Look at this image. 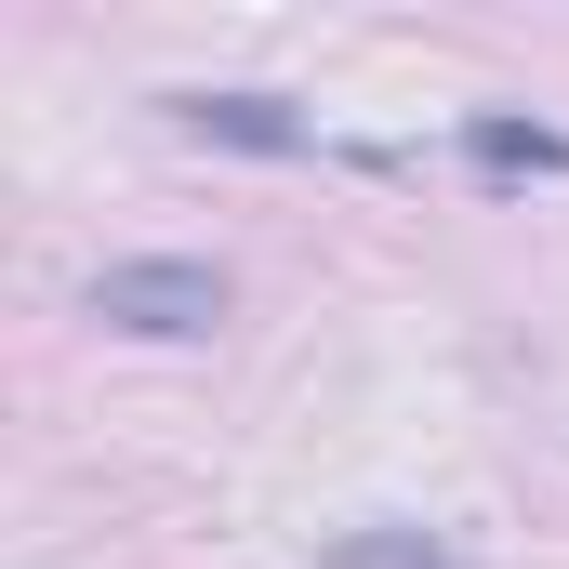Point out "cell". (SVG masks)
<instances>
[{
    "mask_svg": "<svg viewBox=\"0 0 569 569\" xmlns=\"http://www.w3.org/2000/svg\"><path fill=\"white\" fill-rule=\"evenodd\" d=\"M226 266L212 252H133V266H107L93 279V318L107 331H133V345H212L226 331Z\"/></svg>",
    "mask_w": 569,
    "mask_h": 569,
    "instance_id": "obj_1",
    "label": "cell"
},
{
    "mask_svg": "<svg viewBox=\"0 0 569 569\" xmlns=\"http://www.w3.org/2000/svg\"><path fill=\"white\" fill-rule=\"evenodd\" d=\"M172 120L199 146H239V159H291L305 146V107L291 93H172Z\"/></svg>",
    "mask_w": 569,
    "mask_h": 569,
    "instance_id": "obj_2",
    "label": "cell"
},
{
    "mask_svg": "<svg viewBox=\"0 0 569 569\" xmlns=\"http://www.w3.org/2000/svg\"><path fill=\"white\" fill-rule=\"evenodd\" d=\"M463 159H477L490 186H557L569 133H557V120H517V107H477V120H463Z\"/></svg>",
    "mask_w": 569,
    "mask_h": 569,
    "instance_id": "obj_3",
    "label": "cell"
},
{
    "mask_svg": "<svg viewBox=\"0 0 569 569\" xmlns=\"http://www.w3.org/2000/svg\"><path fill=\"white\" fill-rule=\"evenodd\" d=\"M318 569H463V557H450L437 530H411V517H371V530H345Z\"/></svg>",
    "mask_w": 569,
    "mask_h": 569,
    "instance_id": "obj_4",
    "label": "cell"
}]
</instances>
